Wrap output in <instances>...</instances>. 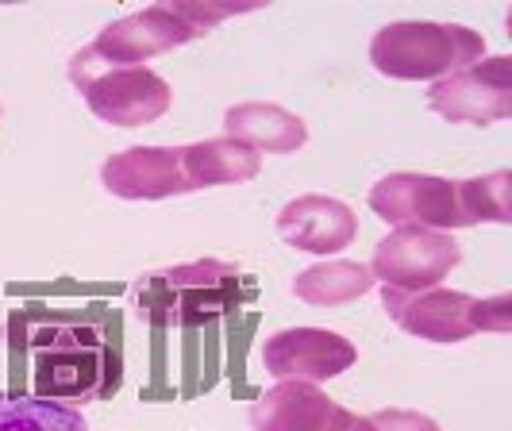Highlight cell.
Instances as JSON below:
<instances>
[{
	"label": "cell",
	"mask_w": 512,
	"mask_h": 431,
	"mask_svg": "<svg viewBox=\"0 0 512 431\" xmlns=\"http://www.w3.org/2000/svg\"><path fill=\"white\" fill-rule=\"evenodd\" d=\"M12 362L27 358V397L58 405H93L120 393L124 355L116 324L77 308H20L8 320Z\"/></svg>",
	"instance_id": "1"
},
{
	"label": "cell",
	"mask_w": 512,
	"mask_h": 431,
	"mask_svg": "<svg viewBox=\"0 0 512 431\" xmlns=\"http://www.w3.org/2000/svg\"><path fill=\"white\" fill-rule=\"evenodd\" d=\"M243 301V274L235 262L201 258L185 266H162L131 281L135 316L154 328H201L228 316Z\"/></svg>",
	"instance_id": "2"
},
{
	"label": "cell",
	"mask_w": 512,
	"mask_h": 431,
	"mask_svg": "<svg viewBox=\"0 0 512 431\" xmlns=\"http://www.w3.org/2000/svg\"><path fill=\"white\" fill-rule=\"evenodd\" d=\"M486 39L474 27L436 20H397L370 39L374 70L397 81H439L482 62Z\"/></svg>",
	"instance_id": "3"
},
{
	"label": "cell",
	"mask_w": 512,
	"mask_h": 431,
	"mask_svg": "<svg viewBox=\"0 0 512 431\" xmlns=\"http://www.w3.org/2000/svg\"><path fill=\"white\" fill-rule=\"evenodd\" d=\"M382 305L397 328L416 335V339H428V343H462L474 331L512 328L509 297L474 301L470 293H455L443 285L416 289V293H401V289L382 285Z\"/></svg>",
	"instance_id": "4"
},
{
	"label": "cell",
	"mask_w": 512,
	"mask_h": 431,
	"mask_svg": "<svg viewBox=\"0 0 512 431\" xmlns=\"http://www.w3.org/2000/svg\"><path fill=\"white\" fill-rule=\"evenodd\" d=\"M70 81L81 89L89 112L112 127H143L166 116L174 101L170 85L147 66H104L81 51L70 58Z\"/></svg>",
	"instance_id": "5"
},
{
	"label": "cell",
	"mask_w": 512,
	"mask_h": 431,
	"mask_svg": "<svg viewBox=\"0 0 512 431\" xmlns=\"http://www.w3.org/2000/svg\"><path fill=\"white\" fill-rule=\"evenodd\" d=\"M459 262H462V247L447 231L397 228L374 247L370 274L382 281L385 289L416 293V289L439 285Z\"/></svg>",
	"instance_id": "6"
},
{
	"label": "cell",
	"mask_w": 512,
	"mask_h": 431,
	"mask_svg": "<svg viewBox=\"0 0 512 431\" xmlns=\"http://www.w3.org/2000/svg\"><path fill=\"white\" fill-rule=\"evenodd\" d=\"M370 208L397 228H470L459 201V181L432 174H389L370 189Z\"/></svg>",
	"instance_id": "7"
},
{
	"label": "cell",
	"mask_w": 512,
	"mask_h": 431,
	"mask_svg": "<svg viewBox=\"0 0 512 431\" xmlns=\"http://www.w3.org/2000/svg\"><path fill=\"white\" fill-rule=\"evenodd\" d=\"M428 108L451 124H497L512 116V58H482L428 89Z\"/></svg>",
	"instance_id": "8"
},
{
	"label": "cell",
	"mask_w": 512,
	"mask_h": 431,
	"mask_svg": "<svg viewBox=\"0 0 512 431\" xmlns=\"http://www.w3.org/2000/svg\"><path fill=\"white\" fill-rule=\"evenodd\" d=\"M355 343L328 328H285L262 339V366L278 381H332L355 366Z\"/></svg>",
	"instance_id": "9"
},
{
	"label": "cell",
	"mask_w": 512,
	"mask_h": 431,
	"mask_svg": "<svg viewBox=\"0 0 512 431\" xmlns=\"http://www.w3.org/2000/svg\"><path fill=\"white\" fill-rule=\"evenodd\" d=\"M255 431H374L370 420L320 393L312 381H278L251 405Z\"/></svg>",
	"instance_id": "10"
},
{
	"label": "cell",
	"mask_w": 512,
	"mask_h": 431,
	"mask_svg": "<svg viewBox=\"0 0 512 431\" xmlns=\"http://www.w3.org/2000/svg\"><path fill=\"white\" fill-rule=\"evenodd\" d=\"M197 35L201 31L185 24L181 16H174L170 4H154V8L131 12L124 20L108 24L85 51L93 54L97 62H104V66H143L147 58L185 47Z\"/></svg>",
	"instance_id": "11"
},
{
	"label": "cell",
	"mask_w": 512,
	"mask_h": 431,
	"mask_svg": "<svg viewBox=\"0 0 512 431\" xmlns=\"http://www.w3.org/2000/svg\"><path fill=\"white\" fill-rule=\"evenodd\" d=\"M104 189L120 201H166L193 193L181 170V147H131L101 166Z\"/></svg>",
	"instance_id": "12"
},
{
	"label": "cell",
	"mask_w": 512,
	"mask_h": 431,
	"mask_svg": "<svg viewBox=\"0 0 512 431\" xmlns=\"http://www.w3.org/2000/svg\"><path fill=\"white\" fill-rule=\"evenodd\" d=\"M278 235L297 251L335 254L347 251L351 239L359 235V216L335 197L305 193V197L289 201L278 212Z\"/></svg>",
	"instance_id": "13"
},
{
	"label": "cell",
	"mask_w": 512,
	"mask_h": 431,
	"mask_svg": "<svg viewBox=\"0 0 512 431\" xmlns=\"http://www.w3.org/2000/svg\"><path fill=\"white\" fill-rule=\"evenodd\" d=\"M228 139L251 147L255 154H293L308 143V127L282 104H235L224 116Z\"/></svg>",
	"instance_id": "14"
},
{
	"label": "cell",
	"mask_w": 512,
	"mask_h": 431,
	"mask_svg": "<svg viewBox=\"0 0 512 431\" xmlns=\"http://www.w3.org/2000/svg\"><path fill=\"white\" fill-rule=\"evenodd\" d=\"M181 170L193 189L208 185H239V181L258 178L262 170V154L251 147L235 143V139H205V143H189L181 147Z\"/></svg>",
	"instance_id": "15"
},
{
	"label": "cell",
	"mask_w": 512,
	"mask_h": 431,
	"mask_svg": "<svg viewBox=\"0 0 512 431\" xmlns=\"http://www.w3.org/2000/svg\"><path fill=\"white\" fill-rule=\"evenodd\" d=\"M374 289V274L362 262H347V258H332V262H316L293 278V297H301L305 305L332 308L347 305L355 297H366Z\"/></svg>",
	"instance_id": "16"
},
{
	"label": "cell",
	"mask_w": 512,
	"mask_h": 431,
	"mask_svg": "<svg viewBox=\"0 0 512 431\" xmlns=\"http://www.w3.org/2000/svg\"><path fill=\"white\" fill-rule=\"evenodd\" d=\"M0 431H89L81 408L27 397V393H0Z\"/></svg>",
	"instance_id": "17"
},
{
	"label": "cell",
	"mask_w": 512,
	"mask_h": 431,
	"mask_svg": "<svg viewBox=\"0 0 512 431\" xmlns=\"http://www.w3.org/2000/svg\"><path fill=\"white\" fill-rule=\"evenodd\" d=\"M459 201L470 224L489 220V224H509L512 220V178L505 170L486 174V178L459 181Z\"/></svg>",
	"instance_id": "18"
},
{
	"label": "cell",
	"mask_w": 512,
	"mask_h": 431,
	"mask_svg": "<svg viewBox=\"0 0 512 431\" xmlns=\"http://www.w3.org/2000/svg\"><path fill=\"white\" fill-rule=\"evenodd\" d=\"M170 8H174V16H181L185 24L197 27L205 35L208 27H216L228 16H239V12H251L258 4H170Z\"/></svg>",
	"instance_id": "19"
},
{
	"label": "cell",
	"mask_w": 512,
	"mask_h": 431,
	"mask_svg": "<svg viewBox=\"0 0 512 431\" xmlns=\"http://www.w3.org/2000/svg\"><path fill=\"white\" fill-rule=\"evenodd\" d=\"M374 431H439V424L424 412H409V408H382L374 416H366Z\"/></svg>",
	"instance_id": "20"
}]
</instances>
